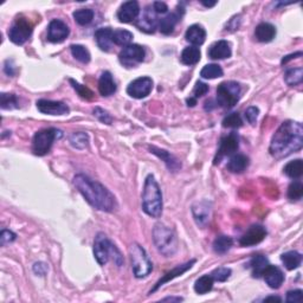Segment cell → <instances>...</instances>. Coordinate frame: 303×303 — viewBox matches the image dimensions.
<instances>
[{
  "label": "cell",
  "mask_w": 303,
  "mask_h": 303,
  "mask_svg": "<svg viewBox=\"0 0 303 303\" xmlns=\"http://www.w3.org/2000/svg\"><path fill=\"white\" fill-rule=\"evenodd\" d=\"M303 146V126L297 121H284L271 139L269 152L275 159H283Z\"/></svg>",
  "instance_id": "obj_1"
},
{
  "label": "cell",
  "mask_w": 303,
  "mask_h": 303,
  "mask_svg": "<svg viewBox=\"0 0 303 303\" xmlns=\"http://www.w3.org/2000/svg\"><path fill=\"white\" fill-rule=\"evenodd\" d=\"M73 185L94 209L103 212H112L118 207L114 195L100 182L87 175L77 174L73 178Z\"/></svg>",
  "instance_id": "obj_2"
},
{
  "label": "cell",
  "mask_w": 303,
  "mask_h": 303,
  "mask_svg": "<svg viewBox=\"0 0 303 303\" xmlns=\"http://www.w3.org/2000/svg\"><path fill=\"white\" fill-rule=\"evenodd\" d=\"M142 210L152 218H159L163 213V193L153 174L148 175L144 180Z\"/></svg>",
  "instance_id": "obj_3"
},
{
  "label": "cell",
  "mask_w": 303,
  "mask_h": 303,
  "mask_svg": "<svg viewBox=\"0 0 303 303\" xmlns=\"http://www.w3.org/2000/svg\"><path fill=\"white\" fill-rule=\"evenodd\" d=\"M94 256L100 266H105L112 258L118 267L123 266V256L103 232L96 235L94 241Z\"/></svg>",
  "instance_id": "obj_4"
},
{
  "label": "cell",
  "mask_w": 303,
  "mask_h": 303,
  "mask_svg": "<svg viewBox=\"0 0 303 303\" xmlns=\"http://www.w3.org/2000/svg\"><path fill=\"white\" fill-rule=\"evenodd\" d=\"M153 242L158 251L165 257H172L178 251L179 242L173 229L164 224H157L153 229Z\"/></svg>",
  "instance_id": "obj_5"
},
{
  "label": "cell",
  "mask_w": 303,
  "mask_h": 303,
  "mask_svg": "<svg viewBox=\"0 0 303 303\" xmlns=\"http://www.w3.org/2000/svg\"><path fill=\"white\" fill-rule=\"evenodd\" d=\"M130 262L134 276L136 278H144L153 271V263L148 257L146 250L137 243H134L129 249Z\"/></svg>",
  "instance_id": "obj_6"
},
{
  "label": "cell",
  "mask_w": 303,
  "mask_h": 303,
  "mask_svg": "<svg viewBox=\"0 0 303 303\" xmlns=\"http://www.w3.org/2000/svg\"><path fill=\"white\" fill-rule=\"evenodd\" d=\"M63 133L59 129L48 128L34 134L32 140V152L38 157H44L50 152L56 140L61 139Z\"/></svg>",
  "instance_id": "obj_7"
},
{
  "label": "cell",
  "mask_w": 303,
  "mask_h": 303,
  "mask_svg": "<svg viewBox=\"0 0 303 303\" xmlns=\"http://www.w3.org/2000/svg\"><path fill=\"white\" fill-rule=\"evenodd\" d=\"M241 84L234 81H226L220 83L217 88V104L220 107L230 109L237 104L241 98Z\"/></svg>",
  "instance_id": "obj_8"
},
{
  "label": "cell",
  "mask_w": 303,
  "mask_h": 303,
  "mask_svg": "<svg viewBox=\"0 0 303 303\" xmlns=\"http://www.w3.org/2000/svg\"><path fill=\"white\" fill-rule=\"evenodd\" d=\"M33 26L29 20L25 18H17L16 22L13 23L11 29L9 31L10 41L17 45H23L30 40L31 34H32Z\"/></svg>",
  "instance_id": "obj_9"
},
{
  "label": "cell",
  "mask_w": 303,
  "mask_h": 303,
  "mask_svg": "<svg viewBox=\"0 0 303 303\" xmlns=\"http://www.w3.org/2000/svg\"><path fill=\"white\" fill-rule=\"evenodd\" d=\"M144 49L139 44H129L120 52L119 61L126 68H134L144 59Z\"/></svg>",
  "instance_id": "obj_10"
},
{
  "label": "cell",
  "mask_w": 303,
  "mask_h": 303,
  "mask_svg": "<svg viewBox=\"0 0 303 303\" xmlns=\"http://www.w3.org/2000/svg\"><path fill=\"white\" fill-rule=\"evenodd\" d=\"M238 147H239V136L237 135V133L232 132L230 134H228L226 136H224L223 139L220 140L219 148H218L216 157H214L213 164L214 165L219 164L225 157L231 156V154H234L235 152H237Z\"/></svg>",
  "instance_id": "obj_11"
},
{
  "label": "cell",
  "mask_w": 303,
  "mask_h": 303,
  "mask_svg": "<svg viewBox=\"0 0 303 303\" xmlns=\"http://www.w3.org/2000/svg\"><path fill=\"white\" fill-rule=\"evenodd\" d=\"M152 89H153V81L150 77L143 76L129 83V86L127 87V94L133 98L140 100V98L147 97L150 94Z\"/></svg>",
  "instance_id": "obj_12"
},
{
  "label": "cell",
  "mask_w": 303,
  "mask_h": 303,
  "mask_svg": "<svg viewBox=\"0 0 303 303\" xmlns=\"http://www.w3.org/2000/svg\"><path fill=\"white\" fill-rule=\"evenodd\" d=\"M70 34V29L61 19L51 20L48 26V41L58 44L64 42Z\"/></svg>",
  "instance_id": "obj_13"
},
{
  "label": "cell",
  "mask_w": 303,
  "mask_h": 303,
  "mask_svg": "<svg viewBox=\"0 0 303 303\" xmlns=\"http://www.w3.org/2000/svg\"><path fill=\"white\" fill-rule=\"evenodd\" d=\"M37 109L42 114L45 115H68L70 109L65 103L61 101H51V100H40L37 101Z\"/></svg>",
  "instance_id": "obj_14"
},
{
  "label": "cell",
  "mask_w": 303,
  "mask_h": 303,
  "mask_svg": "<svg viewBox=\"0 0 303 303\" xmlns=\"http://www.w3.org/2000/svg\"><path fill=\"white\" fill-rule=\"evenodd\" d=\"M158 25H159V22H158L157 13L153 10V6H147L142 16H140L139 19L136 20V26L143 32L153 33Z\"/></svg>",
  "instance_id": "obj_15"
},
{
  "label": "cell",
  "mask_w": 303,
  "mask_h": 303,
  "mask_svg": "<svg viewBox=\"0 0 303 303\" xmlns=\"http://www.w3.org/2000/svg\"><path fill=\"white\" fill-rule=\"evenodd\" d=\"M267 230L262 225H252L249 230L239 239V244L242 246H253L259 244L266 238Z\"/></svg>",
  "instance_id": "obj_16"
},
{
  "label": "cell",
  "mask_w": 303,
  "mask_h": 303,
  "mask_svg": "<svg viewBox=\"0 0 303 303\" xmlns=\"http://www.w3.org/2000/svg\"><path fill=\"white\" fill-rule=\"evenodd\" d=\"M140 16V5L137 2H126L118 11V18L121 23H132Z\"/></svg>",
  "instance_id": "obj_17"
},
{
  "label": "cell",
  "mask_w": 303,
  "mask_h": 303,
  "mask_svg": "<svg viewBox=\"0 0 303 303\" xmlns=\"http://www.w3.org/2000/svg\"><path fill=\"white\" fill-rule=\"evenodd\" d=\"M195 263H196V259H191V260H190V262H186L185 264H180V266L175 267L174 269H172L171 271H168V273H166V274L164 275L163 278H160V280L157 282V284L154 285V288L150 290V294H152V292L157 291L158 289L163 287L164 284L168 283V282H170V281L174 280V278H177L179 276H181V275H184L186 273V271H188L190 269H191V268L193 267V264H195Z\"/></svg>",
  "instance_id": "obj_18"
},
{
  "label": "cell",
  "mask_w": 303,
  "mask_h": 303,
  "mask_svg": "<svg viewBox=\"0 0 303 303\" xmlns=\"http://www.w3.org/2000/svg\"><path fill=\"white\" fill-rule=\"evenodd\" d=\"M263 278H264V281H266V283L269 285L270 288L278 289L282 284H283L284 274L278 267H275V266H271V264H269V267H268L267 270L264 271Z\"/></svg>",
  "instance_id": "obj_19"
},
{
  "label": "cell",
  "mask_w": 303,
  "mask_h": 303,
  "mask_svg": "<svg viewBox=\"0 0 303 303\" xmlns=\"http://www.w3.org/2000/svg\"><path fill=\"white\" fill-rule=\"evenodd\" d=\"M207 55L211 59H225L231 57V45L228 41H218L211 45Z\"/></svg>",
  "instance_id": "obj_20"
},
{
  "label": "cell",
  "mask_w": 303,
  "mask_h": 303,
  "mask_svg": "<svg viewBox=\"0 0 303 303\" xmlns=\"http://www.w3.org/2000/svg\"><path fill=\"white\" fill-rule=\"evenodd\" d=\"M149 150H150V153L154 154V156L160 158V159L163 160L165 164H166V166L170 171L177 172L179 168L181 167L180 161H179L174 156H172L170 152L161 149V148H158V147H154V146H150Z\"/></svg>",
  "instance_id": "obj_21"
},
{
  "label": "cell",
  "mask_w": 303,
  "mask_h": 303,
  "mask_svg": "<svg viewBox=\"0 0 303 303\" xmlns=\"http://www.w3.org/2000/svg\"><path fill=\"white\" fill-rule=\"evenodd\" d=\"M185 38L188 43L192 44V47H199V45L204 44L206 40V31L202 25L195 24V25L190 26L186 31Z\"/></svg>",
  "instance_id": "obj_22"
},
{
  "label": "cell",
  "mask_w": 303,
  "mask_h": 303,
  "mask_svg": "<svg viewBox=\"0 0 303 303\" xmlns=\"http://www.w3.org/2000/svg\"><path fill=\"white\" fill-rule=\"evenodd\" d=\"M112 32L114 31L110 27H102L95 32V40L102 51H109L111 49V45L114 44L112 43Z\"/></svg>",
  "instance_id": "obj_23"
},
{
  "label": "cell",
  "mask_w": 303,
  "mask_h": 303,
  "mask_svg": "<svg viewBox=\"0 0 303 303\" xmlns=\"http://www.w3.org/2000/svg\"><path fill=\"white\" fill-rule=\"evenodd\" d=\"M98 91L102 96L105 97L111 96L116 91V84L114 79H112V75L109 71L102 72L100 81H98Z\"/></svg>",
  "instance_id": "obj_24"
},
{
  "label": "cell",
  "mask_w": 303,
  "mask_h": 303,
  "mask_svg": "<svg viewBox=\"0 0 303 303\" xmlns=\"http://www.w3.org/2000/svg\"><path fill=\"white\" fill-rule=\"evenodd\" d=\"M255 36L257 41L262 43H269L276 36V27L270 23H260L255 30Z\"/></svg>",
  "instance_id": "obj_25"
},
{
  "label": "cell",
  "mask_w": 303,
  "mask_h": 303,
  "mask_svg": "<svg viewBox=\"0 0 303 303\" xmlns=\"http://www.w3.org/2000/svg\"><path fill=\"white\" fill-rule=\"evenodd\" d=\"M249 164L250 161L248 157L244 154H236L229 160L226 168L231 173H243L249 167Z\"/></svg>",
  "instance_id": "obj_26"
},
{
  "label": "cell",
  "mask_w": 303,
  "mask_h": 303,
  "mask_svg": "<svg viewBox=\"0 0 303 303\" xmlns=\"http://www.w3.org/2000/svg\"><path fill=\"white\" fill-rule=\"evenodd\" d=\"M179 20H180V15L179 12H172L163 19L159 20V30L164 34H171L173 32L175 25H177Z\"/></svg>",
  "instance_id": "obj_27"
},
{
  "label": "cell",
  "mask_w": 303,
  "mask_h": 303,
  "mask_svg": "<svg viewBox=\"0 0 303 303\" xmlns=\"http://www.w3.org/2000/svg\"><path fill=\"white\" fill-rule=\"evenodd\" d=\"M269 260L266 256L257 255L250 260V268L252 269V276L256 278L263 277L264 271L267 270V268L269 267Z\"/></svg>",
  "instance_id": "obj_28"
},
{
  "label": "cell",
  "mask_w": 303,
  "mask_h": 303,
  "mask_svg": "<svg viewBox=\"0 0 303 303\" xmlns=\"http://www.w3.org/2000/svg\"><path fill=\"white\" fill-rule=\"evenodd\" d=\"M193 216L198 225H205L209 221L210 217V206L206 202L198 203L192 207Z\"/></svg>",
  "instance_id": "obj_29"
},
{
  "label": "cell",
  "mask_w": 303,
  "mask_h": 303,
  "mask_svg": "<svg viewBox=\"0 0 303 303\" xmlns=\"http://www.w3.org/2000/svg\"><path fill=\"white\" fill-rule=\"evenodd\" d=\"M200 50L197 47H188L185 48L181 52L180 59L181 63L185 65H195L200 61Z\"/></svg>",
  "instance_id": "obj_30"
},
{
  "label": "cell",
  "mask_w": 303,
  "mask_h": 303,
  "mask_svg": "<svg viewBox=\"0 0 303 303\" xmlns=\"http://www.w3.org/2000/svg\"><path fill=\"white\" fill-rule=\"evenodd\" d=\"M281 260L288 270H294L301 266L302 255L297 251H288L281 256Z\"/></svg>",
  "instance_id": "obj_31"
},
{
  "label": "cell",
  "mask_w": 303,
  "mask_h": 303,
  "mask_svg": "<svg viewBox=\"0 0 303 303\" xmlns=\"http://www.w3.org/2000/svg\"><path fill=\"white\" fill-rule=\"evenodd\" d=\"M214 280L211 275H204V276L199 277L195 283V291L199 295L207 294V292L212 290Z\"/></svg>",
  "instance_id": "obj_32"
},
{
  "label": "cell",
  "mask_w": 303,
  "mask_h": 303,
  "mask_svg": "<svg viewBox=\"0 0 303 303\" xmlns=\"http://www.w3.org/2000/svg\"><path fill=\"white\" fill-rule=\"evenodd\" d=\"M232 245H234V239L231 237H229V236H219V237L214 239L213 250L218 255H224V253H226L232 248Z\"/></svg>",
  "instance_id": "obj_33"
},
{
  "label": "cell",
  "mask_w": 303,
  "mask_h": 303,
  "mask_svg": "<svg viewBox=\"0 0 303 303\" xmlns=\"http://www.w3.org/2000/svg\"><path fill=\"white\" fill-rule=\"evenodd\" d=\"M285 175L291 179H298L303 174V161L301 159L292 160L285 165L283 168Z\"/></svg>",
  "instance_id": "obj_34"
},
{
  "label": "cell",
  "mask_w": 303,
  "mask_h": 303,
  "mask_svg": "<svg viewBox=\"0 0 303 303\" xmlns=\"http://www.w3.org/2000/svg\"><path fill=\"white\" fill-rule=\"evenodd\" d=\"M95 13L91 9H80L72 13L73 19L79 25L86 26L93 22Z\"/></svg>",
  "instance_id": "obj_35"
},
{
  "label": "cell",
  "mask_w": 303,
  "mask_h": 303,
  "mask_svg": "<svg viewBox=\"0 0 303 303\" xmlns=\"http://www.w3.org/2000/svg\"><path fill=\"white\" fill-rule=\"evenodd\" d=\"M133 33L128 30H115L112 32V43L119 45V47H127L132 43Z\"/></svg>",
  "instance_id": "obj_36"
},
{
  "label": "cell",
  "mask_w": 303,
  "mask_h": 303,
  "mask_svg": "<svg viewBox=\"0 0 303 303\" xmlns=\"http://www.w3.org/2000/svg\"><path fill=\"white\" fill-rule=\"evenodd\" d=\"M284 81L285 83L290 87H295L301 84L303 81V69L301 66H298V68L288 70L284 75Z\"/></svg>",
  "instance_id": "obj_37"
},
{
  "label": "cell",
  "mask_w": 303,
  "mask_h": 303,
  "mask_svg": "<svg viewBox=\"0 0 303 303\" xmlns=\"http://www.w3.org/2000/svg\"><path fill=\"white\" fill-rule=\"evenodd\" d=\"M224 75L223 69H221L220 65L218 64H207L204 66L200 71V76L205 80H214L219 79Z\"/></svg>",
  "instance_id": "obj_38"
},
{
  "label": "cell",
  "mask_w": 303,
  "mask_h": 303,
  "mask_svg": "<svg viewBox=\"0 0 303 303\" xmlns=\"http://www.w3.org/2000/svg\"><path fill=\"white\" fill-rule=\"evenodd\" d=\"M70 50H71L72 56L77 59V61H80L81 63H84V64H87V63L90 62L91 59L90 52L86 47H83V45L73 44L70 47Z\"/></svg>",
  "instance_id": "obj_39"
},
{
  "label": "cell",
  "mask_w": 303,
  "mask_h": 303,
  "mask_svg": "<svg viewBox=\"0 0 303 303\" xmlns=\"http://www.w3.org/2000/svg\"><path fill=\"white\" fill-rule=\"evenodd\" d=\"M70 144L73 148H77V149H84L89 143V136L88 134L82 133V132H77V133H72L69 137Z\"/></svg>",
  "instance_id": "obj_40"
},
{
  "label": "cell",
  "mask_w": 303,
  "mask_h": 303,
  "mask_svg": "<svg viewBox=\"0 0 303 303\" xmlns=\"http://www.w3.org/2000/svg\"><path fill=\"white\" fill-rule=\"evenodd\" d=\"M0 104H2V109H15L19 107L18 97L15 94H8L3 93L0 96Z\"/></svg>",
  "instance_id": "obj_41"
},
{
  "label": "cell",
  "mask_w": 303,
  "mask_h": 303,
  "mask_svg": "<svg viewBox=\"0 0 303 303\" xmlns=\"http://www.w3.org/2000/svg\"><path fill=\"white\" fill-rule=\"evenodd\" d=\"M303 196V185L299 180L292 181L288 187V198L290 200H299Z\"/></svg>",
  "instance_id": "obj_42"
},
{
  "label": "cell",
  "mask_w": 303,
  "mask_h": 303,
  "mask_svg": "<svg viewBox=\"0 0 303 303\" xmlns=\"http://www.w3.org/2000/svg\"><path fill=\"white\" fill-rule=\"evenodd\" d=\"M69 82L72 86L73 89L77 91V94H79L81 97L84 98V100H93L94 93L89 89V88L86 87V86H82V84L76 82V81L72 80V79H70Z\"/></svg>",
  "instance_id": "obj_43"
},
{
  "label": "cell",
  "mask_w": 303,
  "mask_h": 303,
  "mask_svg": "<svg viewBox=\"0 0 303 303\" xmlns=\"http://www.w3.org/2000/svg\"><path fill=\"white\" fill-rule=\"evenodd\" d=\"M242 118L238 112L229 114L226 118L223 120V127H225V128H239V127H242Z\"/></svg>",
  "instance_id": "obj_44"
},
{
  "label": "cell",
  "mask_w": 303,
  "mask_h": 303,
  "mask_svg": "<svg viewBox=\"0 0 303 303\" xmlns=\"http://www.w3.org/2000/svg\"><path fill=\"white\" fill-rule=\"evenodd\" d=\"M231 269L230 268H225V267H221V268H218V269L213 270V273L211 274V276L213 277L214 281L217 282H225L229 280V277L231 276Z\"/></svg>",
  "instance_id": "obj_45"
},
{
  "label": "cell",
  "mask_w": 303,
  "mask_h": 303,
  "mask_svg": "<svg viewBox=\"0 0 303 303\" xmlns=\"http://www.w3.org/2000/svg\"><path fill=\"white\" fill-rule=\"evenodd\" d=\"M94 115L96 116V118L100 120L102 123H105V125H111V122H112L111 116L107 110H104V109L96 107L94 109Z\"/></svg>",
  "instance_id": "obj_46"
},
{
  "label": "cell",
  "mask_w": 303,
  "mask_h": 303,
  "mask_svg": "<svg viewBox=\"0 0 303 303\" xmlns=\"http://www.w3.org/2000/svg\"><path fill=\"white\" fill-rule=\"evenodd\" d=\"M207 91H209V86H207L206 83L200 82V81H198V82L196 83L195 88H193V96L192 97H195L196 100H198L199 97H202V96H204V95H206Z\"/></svg>",
  "instance_id": "obj_47"
},
{
  "label": "cell",
  "mask_w": 303,
  "mask_h": 303,
  "mask_svg": "<svg viewBox=\"0 0 303 303\" xmlns=\"http://www.w3.org/2000/svg\"><path fill=\"white\" fill-rule=\"evenodd\" d=\"M303 299V291L301 289H295V290H290L287 292V297L285 301L288 303H298L302 302Z\"/></svg>",
  "instance_id": "obj_48"
},
{
  "label": "cell",
  "mask_w": 303,
  "mask_h": 303,
  "mask_svg": "<svg viewBox=\"0 0 303 303\" xmlns=\"http://www.w3.org/2000/svg\"><path fill=\"white\" fill-rule=\"evenodd\" d=\"M16 238H17V235L15 232L10 230H3L2 234H0V244H2V246H5L10 244V243L15 242Z\"/></svg>",
  "instance_id": "obj_49"
},
{
  "label": "cell",
  "mask_w": 303,
  "mask_h": 303,
  "mask_svg": "<svg viewBox=\"0 0 303 303\" xmlns=\"http://www.w3.org/2000/svg\"><path fill=\"white\" fill-rule=\"evenodd\" d=\"M258 114H259V109L257 107H249L248 109L245 110V119L246 121H248L250 125H255L256 121H257V118H258Z\"/></svg>",
  "instance_id": "obj_50"
},
{
  "label": "cell",
  "mask_w": 303,
  "mask_h": 303,
  "mask_svg": "<svg viewBox=\"0 0 303 303\" xmlns=\"http://www.w3.org/2000/svg\"><path fill=\"white\" fill-rule=\"evenodd\" d=\"M49 268L45 263H42V262H38L33 266V273L38 275V276H45V274L48 273Z\"/></svg>",
  "instance_id": "obj_51"
},
{
  "label": "cell",
  "mask_w": 303,
  "mask_h": 303,
  "mask_svg": "<svg viewBox=\"0 0 303 303\" xmlns=\"http://www.w3.org/2000/svg\"><path fill=\"white\" fill-rule=\"evenodd\" d=\"M153 10L156 11L157 15H164L168 11V6L163 2H156L153 4Z\"/></svg>",
  "instance_id": "obj_52"
},
{
  "label": "cell",
  "mask_w": 303,
  "mask_h": 303,
  "mask_svg": "<svg viewBox=\"0 0 303 303\" xmlns=\"http://www.w3.org/2000/svg\"><path fill=\"white\" fill-rule=\"evenodd\" d=\"M4 71L6 72V75L9 76H15L16 73V70L15 68H13L12 65V62L10 61V59H8V61L5 62V66H4Z\"/></svg>",
  "instance_id": "obj_53"
},
{
  "label": "cell",
  "mask_w": 303,
  "mask_h": 303,
  "mask_svg": "<svg viewBox=\"0 0 303 303\" xmlns=\"http://www.w3.org/2000/svg\"><path fill=\"white\" fill-rule=\"evenodd\" d=\"M301 56H302V52L301 51L285 56V57H283V59H282V64H287V63L289 61H291V59H295V58H297V57H301Z\"/></svg>",
  "instance_id": "obj_54"
},
{
  "label": "cell",
  "mask_w": 303,
  "mask_h": 303,
  "mask_svg": "<svg viewBox=\"0 0 303 303\" xmlns=\"http://www.w3.org/2000/svg\"><path fill=\"white\" fill-rule=\"evenodd\" d=\"M264 302H282V298L278 297V296H269V297H266L263 299Z\"/></svg>",
  "instance_id": "obj_55"
},
{
  "label": "cell",
  "mask_w": 303,
  "mask_h": 303,
  "mask_svg": "<svg viewBox=\"0 0 303 303\" xmlns=\"http://www.w3.org/2000/svg\"><path fill=\"white\" fill-rule=\"evenodd\" d=\"M187 104H188V107H195V105L197 104V100L195 97H190V98H187Z\"/></svg>",
  "instance_id": "obj_56"
},
{
  "label": "cell",
  "mask_w": 303,
  "mask_h": 303,
  "mask_svg": "<svg viewBox=\"0 0 303 303\" xmlns=\"http://www.w3.org/2000/svg\"><path fill=\"white\" fill-rule=\"evenodd\" d=\"M163 301H173V302H181L182 298L181 297H166L164 298Z\"/></svg>",
  "instance_id": "obj_57"
},
{
  "label": "cell",
  "mask_w": 303,
  "mask_h": 303,
  "mask_svg": "<svg viewBox=\"0 0 303 303\" xmlns=\"http://www.w3.org/2000/svg\"><path fill=\"white\" fill-rule=\"evenodd\" d=\"M202 4H203L204 6H206V8H213V6L216 5L217 3H216V2H212V3H210V2H209V3H207V2H202Z\"/></svg>",
  "instance_id": "obj_58"
}]
</instances>
